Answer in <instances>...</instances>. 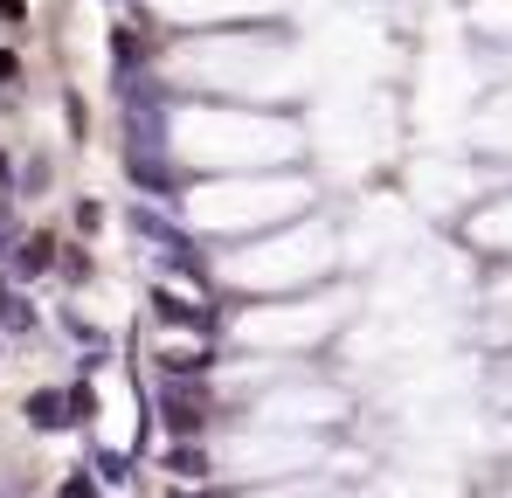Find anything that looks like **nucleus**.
Here are the masks:
<instances>
[{
    "label": "nucleus",
    "mask_w": 512,
    "mask_h": 498,
    "mask_svg": "<svg viewBox=\"0 0 512 498\" xmlns=\"http://www.w3.org/2000/svg\"><path fill=\"white\" fill-rule=\"evenodd\" d=\"M0 332H35V305L0 277Z\"/></svg>",
    "instance_id": "423d86ee"
},
{
    "label": "nucleus",
    "mask_w": 512,
    "mask_h": 498,
    "mask_svg": "<svg viewBox=\"0 0 512 498\" xmlns=\"http://www.w3.org/2000/svg\"><path fill=\"white\" fill-rule=\"evenodd\" d=\"M173 498H194V492H173Z\"/></svg>",
    "instance_id": "ddd939ff"
},
{
    "label": "nucleus",
    "mask_w": 512,
    "mask_h": 498,
    "mask_svg": "<svg viewBox=\"0 0 512 498\" xmlns=\"http://www.w3.org/2000/svg\"><path fill=\"white\" fill-rule=\"evenodd\" d=\"M14 77H21V63H14V56L0 49V83H14Z\"/></svg>",
    "instance_id": "f8f14e48"
},
{
    "label": "nucleus",
    "mask_w": 512,
    "mask_h": 498,
    "mask_svg": "<svg viewBox=\"0 0 512 498\" xmlns=\"http://www.w3.org/2000/svg\"><path fill=\"white\" fill-rule=\"evenodd\" d=\"M28 422H35V429H63V422H77V409H70V395L35 388V395H28Z\"/></svg>",
    "instance_id": "20e7f679"
},
{
    "label": "nucleus",
    "mask_w": 512,
    "mask_h": 498,
    "mask_svg": "<svg viewBox=\"0 0 512 498\" xmlns=\"http://www.w3.org/2000/svg\"><path fill=\"white\" fill-rule=\"evenodd\" d=\"M97 471H104V485H125V478H132V457H118V450H104V457H97Z\"/></svg>",
    "instance_id": "6e6552de"
},
{
    "label": "nucleus",
    "mask_w": 512,
    "mask_h": 498,
    "mask_svg": "<svg viewBox=\"0 0 512 498\" xmlns=\"http://www.w3.org/2000/svg\"><path fill=\"white\" fill-rule=\"evenodd\" d=\"M153 312H160V326L215 332V312H208V305H194V298H173V291H153Z\"/></svg>",
    "instance_id": "7ed1b4c3"
},
{
    "label": "nucleus",
    "mask_w": 512,
    "mask_h": 498,
    "mask_svg": "<svg viewBox=\"0 0 512 498\" xmlns=\"http://www.w3.org/2000/svg\"><path fill=\"white\" fill-rule=\"evenodd\" d=\"M70 409H77V422H90V415H97V395H90V388H70Z\"/></svg>",
    "instance_id": "1a4fd4ad"
},
{
    "label": "nucleus",
    "mask_w": 512,
    "mask_h": 498,
    "mask_svg": "<svg viewBox=\"0 0 512 498\" xmlns=\"http://www.w3.org/2000/svg\"><path fill=\"white\" fill-rule=\"evenodd\" d=\"M160 415H167L173 436H201L208 415H215V402H208V388H187V374H173L167 388H160Z\"/></svg>",
    "instance_id": "f257e3e1"
},
{
    "label": "nucleus",
    "mask_w": 512,
    "mask_h": 498,
    "mask_svg": "<svg viewBox=\"0 0 512 498\" xmlns=\"http://www.w3.org/2000/svg\"><path fill=\"white\" fill-rule=\"evenodd\" d=\"M56 263V243L49 236H28V243H14V277H42Z\"/></svg>",
    "instance_id": "0eeeda50"
},
{
    "label": "nucleus",
    "mask_w": 512,
    "mask_h": 498,
    "mask_svg": "<svg viewBox=\"0 0 512 498\" xmlns=\"http://www.w3.org/2000/svg\"><path fill=\"white\" fill-rule=\"evenodd\" d=\"M28 14V0H0V21H21Z\"/></svg>",
    "instance_id": "9b49d317"
},
{
    "label": "nucleus",
    "mask_w": 512,
    "mask_h": 498,
    "mask_svg": "<svg viewBox=\"0 0 512 498\" xmlns=\"http://www.w3.org/2000/svg\"><path fill=\"white\" fill-rule=\"evenodd\" d=\"M167 471H173V478H180V485H187V478L201 485V478H208V450H201L194 436H180V443H173V450H167Z\"/></svg>",
    "instance_id": "39448f33"
},
{
    "label": "nucleus",
    "mask_w": 512,
    "mask_h": 498,
    "mask_svg": "<svg viewBox=\"0 0 512 498\" xmlns=\"http://www.w3.org/2000/svg\"><path fill=\"white\" fill-rule=\"evenodd\" d=\"M125 173H132V187H139V194L180 201V194H173V166L160 160V153H139V146H132V153H125Z\"/></svg>",
    "instance_id": "f03ea898"
},
{
    "label": "nucleus",
    "mask_w": 512,
    "mask_h": 498,
    "mask_svg": "<svg viewBox=\"0 0 512 498\" xmlns=\"http://www.w3.org/2000/svg\"><path fill=\"white\" fill-rule=\"evenodd\" d=\"M56 498H97V485H90V478H70V485H63Z\"/></svg>",
    "instance_id": "9d476101"
}]
</instances>
